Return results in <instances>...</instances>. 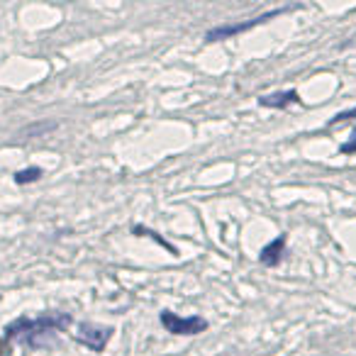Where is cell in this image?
I'll use <instances>...</instances> for the list:
<instances>
[{
  "instance_id": "obj_4",
  "label": "cell",
  "mask_w": 356,
  "mask_h": 356,
  "mask_svg": "<svg viewBox=\"0 0 356 356\" xmlns=\"http://www.w3.org/2000/svg\"><path fill=\"white\" fill-rule=\"evenodd\" d=\"M286 244H288L286 234H278L276 239H271V242L261 249V254H259V261H261L264 266H276V264H281L283 254H286Z\"/></svg>"
},
{
  "instance_id": "obj_9",
  "label": "cell",
  "mask_w": 356,
  "mask_h": 356,
  "mask_svg": "<svg viewBox=\"0 0 356 356\" xmlns=\"http://www.w3.org/2000/svg\"><path fill=\"white\" fill-rule=\"evenodd\" d=\"M339 152H341V154H356V129L351 132V137L346 139L344 144H341Z\"/></svg>"
},
{
  "instance_id": "obj_8",
  "label": "cell",
  "mask_w": 356,
  "mask_h": 356,
  "mask_svg": "<svg viewBox=\"0 0 356 356\" xmlns=\"http://www.w3.org/2000/svg\"><path fill=\"white\" fill-rule=\"evenodd\" d=\"M349 120H356V108L344 110V113H337L334 118L330 120V124H341V122H349Z\"/></svg>"
},
{
  "instance_id": "obj_2",
  "label": "cell",
  "mask_w": 356,
  "mask_h": 356,
  "mask_svg": "<svg viewBox=\"0 0 356 356\" xmlns=\"http://www.w3.org/2000/svg\"><path fill=\"white\" fill-rule=\"evenodd\" d=\"M159 320H161V325L166 327L171 334L193 337V334H200V332L208 330V322H205L203 317H198V315H193V317H178L176 312L163 310L161 315H159Z\"/></svg>"
},
{
  "instance_id": "obj_7",
  "label": "cell",
  "mask_w": 356,
  "mask_h": 356,
  "mask_svg": "<svg viewBox=\"0 0 356 356\" xmlns=\"http://www.w3.org/2000/svg\"><path fill=\"white\" fill-rule=\"evenodd\" d=\"M132 232L137 234V237H152L154 242H159V244H161V247H166V249H168V252H171V254H176V249H173V247H171V244H168V242H163V239L159 237V234H154L152 229H147V227H134Z\"/></svg>"
},
{
  "instance_id": "obj_3",
  "label": "cell",
  "mask_w": 356,
  "mask_h": 356,
  "mask_svg": "<svg viewBox=\"0 0 356 356\" xmlns=\"http://www.w3.org/2000/svg\"><path fill=\"white\" fill-rule=\"evenodd\" d=\"M110 337H113V330L110 327H93V325H83L81 327V332L76 334V339L81 341V344H86L88 349L93 351H103L105 344L110 341Z\"/></svg>"
},
{
  "instance_id": "obj_5",
  "label": "cell",
  "mask_w": 356,
  "mask_h": 356,
  "mask_svg": "<svg viewBox=\"0 0 356 356\" xmlns=\"http://www.w3.org/2000/svg\"><path fill=\"white\" fill-rule=\"evenodd\" d=\"M296 103H300V95L296 90H283V93H271L259 98L261 108H271V110H286L288 105H296Z\"/></svg>"
},
{
  "instance_id": "obj_1",
  "label": "cell",
  "mask_w": 356,
  "mask_h": 356,
  "mask_svg": "<svg viewBox=\"0 0 356 356\" xmlns=\"http://www.w3.org/2000/svg\"><path fill=\"white\" fill-rule=\"evenodd\" d=\"M283 13H286V10H283V8H278V10H271V13H264V15H259V17H252L249 22H232V25L213 27V30L205 35V40H208V42H222V40H229V37H234V35H244V32L254 30V27L264 25V22L273 20V17L283 15Z\"/></svg>"
},
{
  "instance_id": "obj_6",
  "label": "cell",
  "mask_w": 356,
  "mask_h": 356,
  "mask_svg": "<svg viewBox=\"0 0 356 356\" xmlns=\"http://www.w3.org/2000/svg\"><path fill=\"white\" fill-rule=\"evenodd\" d=\"M42 178V168L30 166V168H22V171L15 173V184L17 186H27V184H35Z\"/></svg>"
}]
</instances>
